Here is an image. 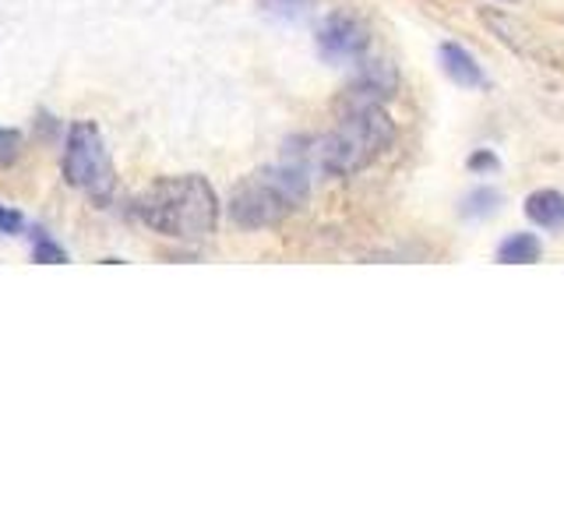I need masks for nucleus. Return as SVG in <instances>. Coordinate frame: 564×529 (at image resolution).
<instances>
[{
	"label": "nucleus",
	"mask_w": 564,
	"mask_h": 529,
	"mask_svg": "<svg viewBox=\"0 0 564 529\" xmlns=\"http://www.w3.org/2000/svg\"><path fill=\"white\" fill-rule=\"evenodd\" d=\"M134 216L170 240L198 244L216 234L219 198H216V191H212V184L198 173L163 176V181H155L141 191V198L134 202Z\"/></svg>",
	"instance_id": "1"
},
{
	"label": "nucleus",
	"mask_w": 564,
	"mask_h": 529,
	"mask_svg": "<svg viewBox=\"0 0 564 529\" xmlns=\"http://www.w3.org/2000/svg\"><path fill=\"white\" fill-rule=\"evenodd\" d=\"M311 198V170H304L293 159L279 166H264L234 187L229 194V216L243 229L275 226L293 212H300Z\"/></svg>",
	"instance_id": "2"
},
{
	"label": "nucleus",
	"mask_w": 564,
	"mask_h": 529,
	"mask_svg": "<svg viewBox=\"0 0 564 529\" xmlns=\"http://www.w3.org/2000/svg\"><path fill=\"white\" fill-rule=\"evenodd\" d=\"M64 181L85 194H93L96 202H106L117 187L113 159L106 152V141L93 120L70 123L64 141Z\"/></svg>",
	"instance_id": "3"
},
{
	"label": "nucleus",
	"mask_w": 564,
	"mask_h": 529,
	"mask_svg": "<svg viewBox=\"0 0 564 529\" xmlns=\"http://www.w3.org/2000/svg\"><path fill=\"white\" fill-rule=\"evenodd\" d=\"M370 46V32L352 14H328L317 29V50L328 64H352Z\"/></svg>",
	"instance_id": "4"
},
{
	"label": "nucleus",
	"mask_w": 564,
	"mask_h": 529,
	"mask_svg": "<svg viewBox=\"0 0 564 529\" xmlns=\"http://www.w3.org/2000/svg\"><path fill=\"white\" fill-rule=\"evenodd\" d=\"M441 57V67H445V75L458 85V88H484L487 85V75L484 67L476 64V57L458 43H441L437 50Z\"/></svg>",
	"instance_id": "5"
},
{
	"label": "nucleus",
	"mask_w": 564,
	"mask_h": 529,
	"mask_svg": "<svg viewBox=\"0 0 564 529\" xmlns=\"http://www.w3.org/2000/svg\"><path fill=\"white\" fill-rule=\"evenodd\" d=\"M525 216L543 229H561L564 226V194L561 191H533L525 198Z\"/></svg>",
	"instance_id": "6"
},
{
	"label": "nucleus",
	"mask_w": 564,
	"mask_h": 529,
	"mask_svg": "<svg viewBox=\"0 0 564 529\" xmlns=\"http://www.w3.org/2000/svg\"><path fill=\"white\" fill-rule=\"evenodd\" d=\"M543 251V244L536 234H516V237H508L501 240L498 247V261L501 264H533Z\"/></svg>",
	"instance_id": "7"
},
{
	"label": "nucleus",
	"mask_w": 564,
	"mask_h": 529,
	"mask_svg": "<svg viewBox=\"0 0 564 529\" xmlns=\"http://www.w3.org/2000/svg\"><path fill=\"white\" fill-rule=\"evenodd\" d=\"M501 205V194L498 191H490V187H480V191H473L466 205H463V216H494Z\"/></svg>",
	"instance_id": "8"
},
{
	"label": "nucleus",
	"mask_w": 564,
	"mask_h": 529,
	"mask_svg": "<svg viewBox=\"0 0 564 529\" xmlns=\"http://www.w3.org/2000/svg\"><path fill=\"white\" fill-rule=\"evenodd\" d=\"M314 0H261V8L269 11L272 18H300V14H307L311 11Z\"/></svg>",
	"instance_id": "9"
},
{
	"label": "nucleus",
	"mask_w": 564,
	"mask_h": 529,
	"mask_svg": "<svg viewBox=\"0 0 564 529\" xmlns=\"http://www.w3.org/2000/svg\"><path fill=\"white\" fill-rule=\"evenodd\" d=\"M18 155H22V134L0 128V166H11Z\"/></svg>",
	"instance_id": "10"
},
{
	"label": "nucleus",
	"mask_w": 564,
	"mask_h": 529,
	"mask_svg": "<svg viewBox=\"0 0 564 529\" xmlns=\"http://www.w3.org/2000/svg\"><path fill=\"white\" fill-rule=\"evenodd\" d=\"M32 255H35V261H43V264H64L67 261V255H64V247H57L53 240H46V237H35V247H32Z\"/></svg>",
	"instance_id": "11"
},
{
	"label": "nucleus",
	"mask_w": 564,
	"mask_h": 529,
	"mask_svg": "<svg viewBox=\"0 0 564 529\" xmlns=\"http://www.w3.org/2000/svg\"><path fill=\"white\" fill-rule=\"evenodd\" d=\"M22 226H25L22 212H14V208H8V205H0V234H22Z\"/></svg>",
	"instance_id": "12"
}]
</instances>
